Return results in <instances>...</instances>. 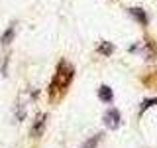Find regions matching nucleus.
<instances>
[{
    "label": "nucleus",
    "mask_w": 157,
    "mask_h": 148,
    "mask_svg": "<svg viewBox=\"0 0 157 148\" xmlns=\"http://www.w3.org/2000/svg\"><path fill=\"white\" fill-rule=\"evenodd\" d=\"M98 99H100L102 103H112L114 93H112V89L108 85H100V89H98Z\"/></svg>",
    "instance_id": "4"
},
{
    "label": "nucleus",
    "mask_w": 157,
    "mask_h": 148,
    "mask_svg": "<svg viewBox=\"0 0 157 148\" xmlns=\"http://www.w3.org/2000/svg\"><path fill=\"white\" fill-rule=\"evenodd\" d=\"M128 12H130V16H134L136 22H140L141 26H147V24H149V18H147V14L141 8H130Z\"/></svg>",
    "instance_id": "3"
},
{
    "label": "nucleus",
    "mask_w": 157,
    "mask_h": 148,
    "mask_svg": "<svg viewBox=\"0 0 157 148\" xmlns=\"http://www.w3.org/2000/svg\"><path fill=\"white\" fill-rule=\"evenodd\" d=\"M104 125L106 128H110V130H116V128L122 126V115L118 109H108L104 113Z\"/></svg>",
    "instance_id": "2"
},
{
    "label": "nucleus",
    "mask_w": 157,
    "mask_h": 148,
    "mask_svg": "<svg viewBox=\"0 0 157 148\" xmlns=\"http://www.w3.org/2000/svg\"><path fill=\"white\" fill-rule=\"evenodd\" d=\"M45 121H47V117H45V115L37 117L36 125H33V128H32V136H41V132H43V126H45Z\"/></svg>",
    "instance_id": "5"
},
{
    "label": "nucleus",
    "mask_w": 157,
    "mask_h": 148,
    "mask_svg": "<svg viewBox=\"0 0 157 148\" xmlns=\"http://www.w3.org/2000/svg\"><path fill=\"white\" fill-rule=\"evenodd\" d=\"M73 75H75V69L73 65H69L67 61H61L57 67V73H55V79L51 83V95H55V91H65L71 83Z\"/></svg>",
    "instance_id": "1"
},
{
    "label": "nucleus",
    "mask_w": 157,
    "mask_h": 148,
    "mask_svg": "<svg viewBox=\"0 0 157 148\" xmlns=\"http://www.w3.org/2000/svg\"><path fill=\"white\" fill-rule=\"evenodd\" d=\"M112 51H114V46L110 42H102L100 47H98V53H102V56H110Z\"/></svg>",
    "instance_id": "8"
},
{
    "label": "nucleus",
    "mask_w": 157,
    "mask_h": 148,
    "mask_svg": "<svg viewBox=\"0 0 157 148\" xmlns=\"http://www.w3.org/2000/svg\"><path fill=\"white\" fill-rule=\"evenodd\" d=\"M14 34H16V26H10L6 32L2 34V38H0V42H2V46H8L10 42L14 39Z\"/></svg>",
    "instance_id": "6"
},
{
    "label": "nucleus",
    "mask_w": 157,
    "mask_h": 148,
    "mask_svg": "<svg viewBox=\"0 0 157 148\" xmlns=\"http://www.w3.org/2000/svg\"><path fill=\"white\" fill-rule=\"evenodd\" d=\"M153 105H157V99H147V101H144V103H141V107H140V115H144L147 109L153 107Z\"/></svg>",
    "instance_id": "9"
},
{
    "label": "nucleus",
    "mask_w": 157,
    "mask_h": 148,
    "mask_svg": "<svg viewBox=\"0 0 157 148\" xmlns=\"http://www.w3.org/2000/svg\"><path fill=\"white\" fill-rule=\"evenodd\" d=\"M100 138H102V134L98 132V134H94V136H90V138H88V140H86V142H85V144H82L81 148H96V146H98V142H100Z\"/></svg>",
    "instance_id": "7"
}]
</instances>
